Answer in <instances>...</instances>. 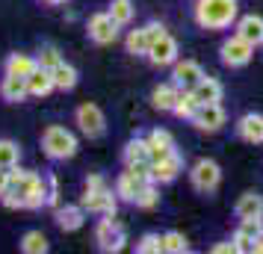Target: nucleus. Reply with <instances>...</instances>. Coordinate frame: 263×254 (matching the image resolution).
<instances>
[{"mask_svg":"<svg viewBox=\"0 0 263 254\" xmlns=\"http://www.w3.org/2000/svg\"><path fill=\"white\" fill-rule=\"evenodd\" d=\"M234 130L242 142H249V145H263V115L260 112H246V115H239L237 124H234Z\"/></svg>","mask_w":263,"mask_h":254,"instance_id":"obj_17","label":"nucleus"},{"mask_svg":"<svg viewBox=\"0 0 263 254\" xmlns=\"http://www.w3.org/2000/svg\"><path fill=\"white\" fill-rule=\"evenodd\" d=\"M95 242L101 251H121L124 245H127V230H124V225H121L116 216H101L95 225Z\"/></svg>","mask_w":263,"mask_h":254,"instance_id":"obj_5","label":"nucleus"},{"mask_svg":"<svg viewBox=\"0 0 263 254\" xmlns=\"http://www.w3.org/2000/svg\"><path fill=\"white\" fill-rule=\"evenodd\" d=\"M42 3H48V6H62V3H68V0H42Z\"/></svg>","mask_w":263,"mask_h":254,"instance_id":"obj_41","label":"nucleus"},{"mask_svg":"<svg viewBox=\"0 0 263 254\" xmlns=\"http://www.w3.org/2000/svg\"><path fill=\"white\" fill-rule=\"evenodd\" d=\"M0 97L6 104H24L30 97V89H27V77H15V74H3L0 77Z\"/></svg>","mask_w":263,"mask_h":254,"instance_id":"obj_20","label":"nucleus"},{"mask_svg":"<svg viewBox=\"0 0 263 254\" xmlns=\"http://www.w3.org/2000/svg\"><path fill=\"white\" fill-rule=\"evenodd\" d=\"M50 77H53V86H57V92H71L74 86H77V80H80L77 68H74L71 62H65V60H62L57 68H50Z\"/></svg>","mask_w":263,"mask_h":254,"instance_id":"obj_27","label":"nucleus"},{"mask_svg":"<svg viewBox=\"0 0 263 254\" xmlns=\"http://www.w3.org/2000/svg\"><path fill=\"white\" fill-rule=\"evenodd\" d=\"M36 62H39V68H57L62 62V53H60V48L57 45H42L39 48V53H36Z\"/></svg>","mask_w":263,"mask_h":254,"instance_id":"obj_35","label":"nucleus"},{"mask_svg":"<svg viewBox=\"0 0 263 254\" xmlns=\"http://www.w3.org/2000/svg\"><path fill=\"white\" fill-rule=\"evenodd\" d=\"M145 183H151V181H142V178H139L133 169H127V166H124V171L116 178V186H112V189H116V195H119V201H127V204H133L136 192L142 189Z\"/></svg>","mask_w":263,"mask_h":254,"instance_id":"obj_21","label":"nucleus"},{"mask_svg":"<svg viewBox=\"0 0 263 254\" xmlns=\"http://www.w3.org/2000/svg\"><path fill=\"white\" fill-rule=\"evenodd\" d=\"M86 213L83 204H60L53 210V219H57V228L62 233H74V230H80L86 225Z\"/></svg>","mask_w":263,"mask_h":254,"instance_id":"obj_15","label":"nucleus"},{"mask_svg":"<svg viewBox=\"0 0 263 254\" xmlns=\"http://www.w3.org/2000/svg\"><path fill=\"white\" fill-rule=\"evenodd\" d=\"M190 124L195 130H201V133H219L228 124V112L222 107V101L219 104H201L195 109V115L190 119Z\"/></svg>","mask_w":263,"mask_h":254,"instance_id":"obj_10","label":"nucleus"},{"mask_svg":"<svg viewBox=\"0 0 263 254\" xmlns=\"http://www.w3.org/2000/svg\"><path fill=\"white\" fill-rule=\"evenodd\" d=\"M178 95H180V86L175 83V80H166V83L154 86V92H151V107H154L157 112H172Z\"/></svg>","mask_w":263,"mask_h":254,"instance_id":"obj_23","label":"nucleus"},{"mask_svg":"<svg viewBox=\"0 0 263 254\" xmlns=\"http://www.w3.org/2000/svg\"><path fill=\"white\" fill-rule=\"evenodd\" d=\"M237 219H263V195L260 192H242L234 204Z\"/></svg>","mask_w":263,"mask_h":254,"instance_id":"obj_25","label":"nucleus"},{"mask_svg":"<svg viewBox=\"0 0 263 254\" xmlns=\"http://www.w3.org/2000/svg\"><path fill=\"white\" fill-rule=\"evenodd\" d=\"M77 151H80V142H77V136H74L68 127H62V124H48V127L42 130V154L48 160L65 163V160H71Z\"/></svg>","mask_w":263,"mask_h":254,"instance_id":"obj_2","label":"nucleus"},{"mask_svg":"<svg viewBox=\"0 0 263 254\" xmlns=\"http://www.w3.org/2000/svg\"><path fill=\"white\" fill-rule=\"evenodd\" d=\"M180 171H183V157H180V151H175V154H168V157L157 160V163H151V181L160 186V183H172L180 178Z\"/></svg>","mask_w":263,"mask_h":254,"instance_id":"obj_14","label":"nucleus"},{"mask_svg":"<svg viewBox=\"0 0 263 254\" xmlns=\"http://www.w3.org/2000/svg\"><path fill=\"white\" fill-rule=\"evenodd\" d=\"M178 53H180L178 38L168 36V33H163V36L151 45V50H148V56H145V60L151 62L154 68H172V65H175V60H178Z\"/></svg>","mask_w":263,"mask_h":254,"instance_id":"obj_11","label":"nucleus"},{"mask_svg":"<svg viewBox=\"0 0 263 254\" xmlns=\"http://www.w3.org/2000/svg\"><path fill=\"white\" fill-rule=\"evenodd\" d=\"M160 204V189H157V183H145L142 189L136 192V198H133V207H139V210H154V207Z\"/></svg>","mask_w":263,"mask_h":254,"instance_id":"obj_33","label":"nucleus"},{"mask_svg":"<svg viewBox=\"0 0 263 254\" xmlns=\"http://www.w3.org/2000/svg\"><path fill=\"white\" fill-rule=\"evenodd\" d=\"M234 33H237L239 38H246L249 45H254V48H263V15H239L237 21H234Z\"/></svg>","mask_w":263,"mask_h":254,"instance_id":"obj_16","label":"nucleus"},{"mask_svg":"<svg viewBox=\"0 0 263 254\" xmlns=\"http://www.w3.org/2000/svg\"><path fill=\"white\" fill-rule=\"evenodd\" d=\"M21 163V145L15 139H0V169H15Z\"/></svg>","mask_w":263,"mask_h":254,"instance_id":"obj_32","label":"nucleus"},{"mask_svg":"<svg viewBox=\"0 0 263 254\" xmlns=\"http://www.w3.org/2000/svg\"><path fill=\"white\" fill-rule=\"evenodd\" d=\"M21 204H24V210H42V207H48V174L33 171V178L21 189Z\"/></svg>","mask_w":263,"mask_h":254,"instance_id":"obj_12","label":"nucleus"},{"mask_svg":"<svg viewBox=\"0 0 263 254\" xmlns=\"http://www.w3.org/2000/svg\"><path fill=\"white\" fill-rule=\"evenodd\" d=\"M190 251V240L180 230H166L163 233V254H186Z\"/></svg>","mask_w":263,"mask_h":254,"instance_id":"obj_34","label":"nucleus"},{"mask_svg":"<svg viewBox=\"0 0 263 254\" xmlns=\"http://www.w3.org/2000/svg\"><path fill=\"white\" fill-rule=\"evenodd\" d=\"M74 124H77V130L86 139H101V136L107 133V115L92 101H86V104H80V107L74 109Z\"/></svg>","mask_w":263,"mask_h":254,"instance_id":"obj_6","label":"nucleus"},{"mask_svg":"<svg viewBox=\"0 0 263 254\" xmlns=\"http://www.w3.org/2000/svg\"><path fill=\"white\" fill-rule=\"evenodd\" d=\"M39 68L36 53H24V50H15L3 60V74H15V77H30Z\"/></svg>","mask_w":263,"mask_h":254,"instance_id":"obj_22","label":"nucleus"},{"mask_svg":"<svg viewBox=\"0 0 263 254\" xmlns=\"http://www.w3.org/2000/svg\"><path fill=\"white\" fill-rule=\"evenodd\" d=\"M254 45H249L246 38H239L237 33H231V36L219 45V60H222V65L225 68H246L251 62V56H254Z\"/></svg>","mask_w":263,"mask_h":254,"instance_id":"obj_7","label":"nucleus"},{"mask_svg":"<svg viewBox=\"0 0 263 254\" xmlns=\"http://www.w3.org/2000/svg\"><path fill=\"white\" fill-rule=\"evenodd\" d=\"M192 92H195V97H198V104H219V101H222V95H225V86L219 83L216 77L204 74L201 80L192 86Z\"/></svg>","mask_w":263,"mask_h":254,"instance_id":"obj_24","label":"nucleus"},{"mask_svg":"<svg viewBox=\"0 0 263 254\" xmlns=\"http://www.w3.org/2000/svg\"><path fill=\"white\" fill-rule=\"evenodd\" d=\"M190 183H192V189L201 192V195L216 192L219 183H222V166H219L216 160H210V157L195 160V163L190 166Z\"/></svg>","mask_w":263,"mask_h":254,"instance_id":"obj_3","label":"nucleus"},{"mask_svg":"<svg viewBox=\"0 0 263 254\" xmlns=\"http://www.w3.org/2000/svg\"><path fill=\"white\" fill-rule=\"evenodd\" d=\"M210 251H213V254H239V251H237V242H234V240H228V242H216Z\"/></svg>","mask_w":263,"mask_h":254,"instance_id":"obj_39","label":"nucleus"},{"mask_svg":"<svg viewBox=\"0 0 263 254\" xmlns=\"http://www.w3.org/2000/svg\"><path fill=\"white\" fill-rule=\"evenodd\" d=\"M237 18H239V0H195L192 3V21L207 33L231 30Z\"/></svg>","mask_w":263,"mask_h":254,"instance_id":"obj_1","label":"nucleus"},{"mask_svg":"<svg viewBox=\"0 0 263 254\" xmlns=\"http://www.w3.org/2000/svg\"><path fill=\"white\" fill-rule=\"evenodd\" d=\"M86 213L92 216H116L119 210V195L112 186H104V189H83V198H80Z\"/></svg>","mask_w":263,"mask_h":254,"instance_id":"obj_9","label":"nucleus"},{"mask_svg":"<svg viewBox=\"0 0 263 254\" xmlns=\"http://www.w3.org/2000/svg\"><path fill=\"white\" fill-rule=\"evenodd\" d=\"M254 254H263V237L257 242H254Z\"/></svg>","mask_w":263,"mask_h":254,"instance_id":"obj_42","label":"nucleus"},{"mask_svg":"<svg viewBox=\"0 0 263 254\" xmlns=\"http://www.w3.org/2000/svg\"><path fill=\"white\" fill-rule=\"evenodd\" d=\"M260 237H263V219H239V225L231 240L237 242V251L254 254V242Z\"/></svg>","mask_w":263,"mask_h":254,"instance_id":"obj_13","label":"nucleus"},{"mask_svg":"<svg viewBox=\"0 0 263 254\" xmlns=\"http://www.w3.org/2000/svg\"><path fill=\"white\" fill-rule=\"evenodd\" d=\"M27 89H30V97H48L50 92H57L53 86V77H50L48 68H36V71L27 77Z\"/></svg>","mask_w":263,"mask_h":254,"instance_id":"obj_26","label":"nucleus"},{"mask_svg":"<svg viewBox=\"0 0 263 254\" xmlns=\"http://www.w3.org/2000/svg\"><path fill=\"white\" fill-rule=\"evenodd\" d=\"M121 160H124V166H133V163H145V160H151V151H148V136H133L130 142L124 145V151H121Z\"/></svg>","mask_w":263,"mask_h":254,"instance_id":"obj_28","label":"nucleus"},{"mask_svg":"<svg viewBox=\"0 0 263 254\" xmlns=\"http://www.w3.org/2000/svg\"><path fill=\"white\" fill-rule=\"evenodd\" d=\"M107 12L112 15V21L119 27H130L133 15H136V6H133V0H109Z\"/></svg>","mask_w":263,"mask_h":254,"instance_id":"obj_31","label":"nucleus"},{"mask_svg":"<svg viewBox=\"0 0 263 254\" xmlns=\"http://www.w3.org/2000/svg\"><path fill=\"white\" fill-rule=\"evenodd\" d=\"M148 151H151V163L168 157V154H175V151H178L175 136L168 133L166 127H154V130L148 133Z\"/></svg>","mask_w":263,"mask_h":254,"instance_id":"obj_19","label":"nucleus"},{"mask_svg":"<svg viewBox=\"0 0 263 254\" xmlns=\"http://www.w3.org/2000/svg\"><path fill=\"white\" fill-rule=\"evenodd\" d=\"M18 248H21L24 254H48L50 242H48V237H45L42 230H27L24 237H21V242H18Z\"/></svg>","mask_w":263,"mask_h":254,"instance_id":"obj_30","label":"nucleus"},{"mask_svg":"<svg viewBox=\"0 0 263 254\" xmlns=\"http://www.w3.org/2000/svg\"><path fill=\"white\" fill-rule=\"evenodd\" d=\"M136 251L139 254H163V233H142L136 240Z\"/></svg>","mask_w":263,"mask_h":254,"instance_id":"obj_36","label":"nucleus"},{"mask_svg":"<svg viewBox=\"0 0 263 254\" xmlns=\"http://www.w3.org/2000/svg\"><path fill=\"white\" fill-rule=\"evenodd\" d=\"M104 186H109V183H107V178L98 174V171H92V174L83 181V189H104Z\"/></svg>","mask_w":263,"mask_h":254,"instance_id":"obj_38","label":"nucleus"},{"mask_svg":"<svg viewBox=\"0 0 263 254\" xmlns=\"http://www.w3.org/2000/svg\"><path fill=\"white\" fill-rule=\"evenodd\" d=\"M163 33H166V24H163V21H148V24L136 27V30H127V36H124V50H127L130 56H148L151 45H154Z\"/></svg>","mask_w":263,"mask_h":254,"instance_id":"obj_4","label":"nucleus"},{"mask_svg":"<svg viewBox=\"0 0 263 254\" xmlns=\"http://www.w3.org/2000/svg\"><path fill=\"white\" fill-rule=\"evenodd\" d=\"M198 107H201V104H198L195 92H192V89H180L178 101H175V107H172V115H175V119L190 121L192 115H195V109H198Z\"/></svg>","mask_w":263,"mask_h":254,"instance_id":"obj_29","label":"nucleus"},{"mask_svg":"<svg viewBox=\"0 0 263 254\" xmlns=\"http://www.w3.org/2000/svg\"><path fill=\"white\" fill-rule=\"evenodd\" d=\"M204 68H201V62H195V60H175V65H172V80L180 86V89H192V86L198 83L204 77Z\"/></svg>","mask_w":263,"mask_h":254,"instance_id":"obj_18","label":"nucleus"},{"mask_svg":"<svg viewBox=\"0 0 263 254\" xmlns=\"http://www.w3.org/2000/svg\"><path fill=\"white\" fill-rule=\"evenodd\" d=\"M60 195H62V192H60V178L50 171V174H48V207H53V210H57V207L62 204Z\"/></svg>","mask_w":263,"mask_h":254,"instance_id":"obj_37","label":"nucleus"},{"mask_svg":"<svg viewBox=\"0 0 263 254\" xmlns=\"http://www.w3.org/2000/svg\"><path fill=\"white\" fill-rule=\"evenodd\" d=\"M119 30L121 27L112 21V15L104 9V12H92L89 15V21H86V36L92 45H101V48H107L112 45L116 38H119Z\"/></svg>","mask_w":263,"mask_h":254,"instance_id":"obj_8","label":"nucleus"},{"mask_svg":"<svg viewBox=\"0 0 263 254\" xmlns=\"http://www.w3.org/2000/svg\"><path fill=\"white\" fill-rule=\"evenodd\" d=\"M9 189V169H0V195Z\"/></svg>","mask_w":263,"mask_h":254,"instance_id":"obj_40","label":"nucleus"}]
</instances>
